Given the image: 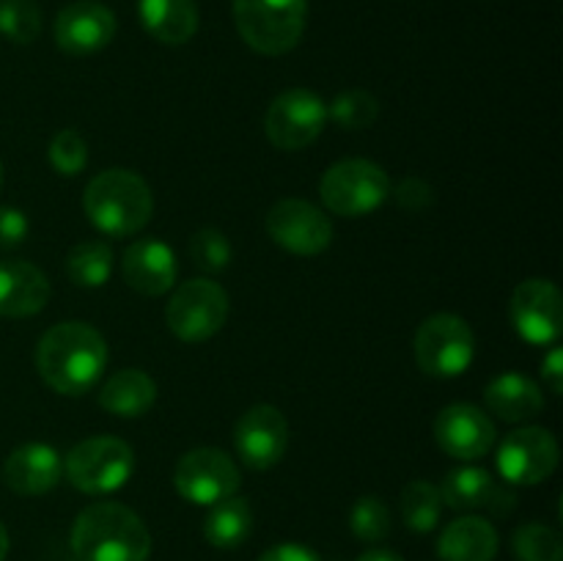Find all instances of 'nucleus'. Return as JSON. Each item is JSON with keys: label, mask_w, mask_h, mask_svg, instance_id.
Segmentation results:
<instances>
[{"label": "nucleus", "mask_w": 563, "mask_h": 561, "mask_svg": "<svg viewBox=\"0 0 563 561\" xmlns=\"http://www.w3.org/2000/svg\"><path fill=\"white\" fill-rule=\"evenodd\" d=\"M108 366V341L88 322H60L42 336L36 369L44 383L64 396L97 388Z\"/></svg>", "instance_id": "nucleus-1"}, {"label": "nucleus", "mask_w": 563, "mask_h": 561, "mask_svg": "<svg viewBox=\"0 0 563 561\" xmlns=\"http://www.w3.org/2000/svg\"><path fill=\"white\" fill-rule=\"evenodd\" d=\"M69 542L80 561H146L152 553L146 522L113 501L86 506L71 526Z\"/></svg>", "instance_id": "nucleus-2"}, {"label": "nucleus", "mask_w": 563, "mask_h": 561, "mask_svg": "<svg viewBox=\"0 0 563 561\" xmlns=\"http://www.w3.org/2000/svg\"><path fill=\"white\" fill-rule=\"evenodd\" d=\"M82 209L93 229L121 240L137 234L152 220L154 198L146 179H141L135 170L108 168L88 182Z\"/></svg>", "instance_id": "nucleus-3"}, {"label": "nucleus", "mask_w": 563, "mask_h": 561, "mask_svg": "<svg viewBox=\"0 0 563 561\" xmlns=\"http://www.w3.org/2000/svg\"><path fill=\"white\" fill-rule=\"evenodd\" d=\"M308 0H234V22L251 50L284 55L300 44Z\"/></svg>", "instance_id": "nucleus-4"}, {"label": "nucleus", "mask_w": 563, "mask_h": 561, "mask_svg": "<svg viewBox=\"0 0 563 561\" xmlns=\"http://www.w3.org/2000/svg\"><path fill=\"white\" fill-rule=\"evenodd\" d=\"M319 196L324 207L341 218H363L388 201L390 179L383 165L372 160L352 157L330 165L319 179Z\"/></svg>", "instance_id": "nucleus-5"}, {"label": "nucleus", "mask_w": 563, "mask_h": 561, "mask_svg": "<svg viewBox=\"0 0 563 561\" xmlns=\"http://www.w3.org/2000/svg\"><path fill=\"white\" fill-rule=\"evenodd\" d=\"M135 471V451L110 435L86 438L66 454L64 473L86 495H108L124 487Z\"/></svg>", "instance_id": "nucleus-6"}, {"label": "nucleus", "mask_w": 563, "mask_h": 561, "mask_svg": "<svg viewBox=\"0 0 563 561\" xmlns=\"http://www.w3.org/2000/svg\"><path fill=\"white\" fill-rule=\"evenodd\" d=\"M229 295L209 278L185 280L165 306V322L176 339L201 344L223 330L229 319Z\"/></svg>", "instance_id": "nucleus-7"}, {"label": "nucleus", "mask_w": 563, "mask_h": 561, "mask_svg": "<svg viewBox=\"0 0 563 561\" xmlns=\"http://www.w3.org/2000/svg\"><path fill=\"white\" fill-rule=\"evenodd\" d=\"M476 358V336L456 314H432L416 333V361L432 377H460Z\"/></svg>", "instance_id": "nucleus-8"}, {"label": "nucleus", "mask_w": 563, "mask_h": 561, "mask_svg": "<svg viewBox=\"0 0 563 561\" xmlns=\"http://www.w3.org/2000/svg\"><path fill=\"white\" fill-rule=\"evenodd\" d=\"M328 124V105L308 88H289L273 99L264 119L269 143L284 152H300L322 135Z\"/></svg>", "instance_id": "nucleus-9"}, {"label": "nucleus", "mask_w": 563, "mask_h": 561, "mask_svg": "<svg viewBox=\"0 0 563 561\" xmlns=\"http://www.w3.org/2000/svg\"><path fill=\"white\" fill-rule=\"evenodd\" d=\"M174 484L185 501L198 506H212L218 501L231 498L240 490V468L223 449L201 446L176 462Z\"/></svg>", "instance_id": "nucleus-10"}, {"label": "nucleus", "mask_w": 563, "mask_h": 561, "mask_svg": "<svg viewBox=\"0 0 563 561\" xmlns=\"http://www.w3.org/2000/svg\"><path fill=\"white\" fill-rule=\"evenodd\" d=\"M559 468V440L544 427H520L498 446V473L504 482L531 487L548 482Z\"/></svg>", "instance_id": "nucleus-11"}, {"label": "nucleus", "mask_w": 563, "mask_h": 561, "mask_svg": "<svg viewBox=\"0 0 563 561\" xmlns=\"http://www.w3.org/2000/svg\"><path fill=\"white\" fill-rule=\"evenodd\" d=\"M267 234L295 256H319L333 242V223L311 201L284 198L267 212Z\"/></svg>", "instance_id": "nucleus-12"}, {"label": "nucleus", "mask_w": 563, "mask_h": 561, "mask_svg": "<svg viewBox=\"0 0 563 561\" xmlns=\"http://www.w3.org/2000/svg\"><path fill=\"white\" fill-rule=\"evenodd\" d=\"M517 336L533 346L555 344L563 330V300L553 280L528 278L515 289L509 302Z\"/></svg>", "instance_id": "nucleus-13"}, {"label": "nucleus", "mask_w": 563, "mask_h": 561, "mask_svg": "<svg viewBox=\"0 0 563 561\" xmlns=\"http://www.w3.org/2000/svg\"><path fill=\"white\" fill-rule=\"evenodd\" d=\"M289 446V424L273 405H253L236 418L234 449L240 460L253 471L278 465Z\"/></svg>", "instance_id": "nucleus-14"}, {"label": "nucleus", "mask_w": 563, "mask_h": 561, "mask_svg": "<svg viewBox=\"0 0 563 561\" xmlns=\"http://www.w3.org/2000/svg\"><path fill=\"white\" fill-rule=\"evenodd\" d=\"M434 440L449 457L471 462L482 460L495 449L498 432H495L493 418L478 410L476 405L454 402V405L443 407L434 418Z\"/></svg>", "instance_id": "nucleus-15"}, {"label": "nucleus", "mask_w": 563, "mask_h": 561, "mask_svg": "<svg viewBox=\"0 0 563 561\" xmlns=\"http://www.w3.org/2000/svg\"><path fill=\"white\" fill-rule=\"evenodd\" d=\"M115 36V14L97 0H77L55 16V44L66 55H93Z\"/></svg>", "instance_id": "nucleus-16"}, {"label": "nucleus", "mask_w": 563, "mask_h": 561, "mask_svg": "<svg viewBox=\"0 0 563 561\" xmlns=\"http://www.w3.org/2000/svg\"><path fill=\"white\" fill-rule=\"evenodd\" d=\"M124 278L135 292L148 297H159L174 289L176 275H179V262L168 242L143 237L135 240L124 253Z\"/></svg>", "instance_id": "nucleus-17"}, {"label": "nucleus", "mask_w": 563, "mask_h": 561, "mask_svg": "<svg viewBox=\"0 0 563 561\" xmlns=\"http://www.w3.org/2000/svg\"><path fill=\"white\" fill-rule=\"evenodd\" d=\"M64 476V460L47 443H25L9 454L3 465L5 487L16 495L49 493Z\"/></svg>", "instance_id": "nucleus-18"}, {"label": "nucleus", "mask_w": 563, "mask_h": 561, "mask_svg": "<svg viewBox=\"0 0 563 561\" xmlns=\"http://www.w3.org/2000/svg\"><path fill=\"white\" fill-rule=\"evenodd\" d=\"M49 300V280L36 264L5 258L0 262V317H33Z\"/></svg>", "instance_id": "nucleus-19"}, {"label": "nucleus", "mask_w": 563, "mask_h": 561, "mask_svg": "<svg viewBox=\"0 0 563 561\" xmlns=\"http://www.w3.org/2000/svg\"><path fill=\"white\" fill-rule=\"evenodd\" d=\"M484 402H487L489 413H495L500 421L509 424L533 421L544 410L542 388L531 377L517 372H506L489 380L487 391H484Z\"/></svg>", "instance_id": "nucleus-20"}, {"label": "nucleus", "mask_w": 563, "mask_h": 561, "mask_svg": "<svg viewBox=\"0 0 563 561\" xmlns=\"http://www.w3.org/2000/svg\"><path fill=\"white\" fill-rule=\"evenodd\" d=\"M443 504H449L451 509L471 512V509H495L500 512V504H511V493L504 490L500 484H495V479L489 476V471L476 465L456 468L445 476L443 487Z\"/></svg>", "instance_id": "nucleus-21"}, {"label": "nucleus", "mask_w": 563, "mask_h": 561, "mask_svg": "<svg viewBox=\"0 0 563 561\" xmlns=\"http://www.w3.org/2000/svg\"><path fill=\"white\" fill-rule=\"evenodd\" d=\"M438 553L443 561H493L498 553V531L487 517L465 515L445 526Z\"/></svg>", "instance_id": "nucleus-22"}, {"label": "nucleus", "mask_w": 563, "mask_h": 561, "mask_svg": "<svg viewBox=\"0 0 563 561\" xmlns=\"http://www.w3.org/2000/svg\"><path fill=\"white\" fill-rule=\"evenodd\" d=\"M141 25L163 44H185L198 31L196 0H137Z\"/></svg>", "instance_id": "nucleus-23"}, {"label": "nucleus", "mask_w": 563, "mask_h": 561, "mask_svg": "<svg viewBox=\"0 0 563 561\" xmlns=\"http://www.w3.org/2000/svg\"><path fill=\"white\" fill-rule=\"evenodd\" d=\"M157 399V383L141 369H121L104 380L99 391V405L119 418H137Z\"/></svg>", "instance_id": "nucleus-24"}, {"label": "nucleus", "mask_w": 563, "mask_h": 561, "mask_svg": "<svg viewBox=\"0 0 563 561\" xmlns=\"http://www.w3.org/2000/svg\"><path fill=\"white\" fill-rule=\"evenodd\" d=\"M253 528V509L245 498L231 495L209 506L207 520H203V537L209 544L220 550L240 548Z\"/></svg>", "instance_id": "nucleus-25"}, {"label": "nucleus", "mask_w": 563, "mask_h": 561, "mask_svg": "<svg viewBox=\"0 0 563 561\" xmlns=\"http://www.w3.org/2000/svg\"><path fill=\"white\" fill-rule=\"evenodd\" d=\"M66 273H69L71 284L99 289L108 284L110 273H113V251L102 240L80 242L66 256Z\"/></svg>", "instance_id": "nucleus-26"}, {"label": "nucleus", "mask_w": 563, "mask_h": 561, "mask_svg": "<svg viewBox=\"0 0 563 561\" xmlns=\"http://www.w3.org/2000/svg\"><path fill=\"white\" fill-rule=\"evenodd\" d=\"M440 512H443V495L432 482L418 479L401 490V517L410 531L429 534L440 522Z\"/></svg>", "instance_id": "nucleus-27"}, {"label": "nucleus", "mask_w": 563, "mask_h": 561, "mask_svg": "<svg viewBox=\"0 0 563 561\" xmlns=\"http://www.w3.org/2000/svg\"><path fill=\"white\" fill-rule=\"evenodd\" d=\"M515 556L520 561H563V542L559 531L542 522H526L515 531Z\"/></svg>", "instance_id": "nucleus-28"}, {"label": "nucleus", "mask_w": 563, "mask_h": 561, "mask_svg": "<svg viewBox=\"0 0 563 561\" xmlns=\"http://www.w3.org/2000/svg\"><path fill=\"white\" fill-rule=\"evenodd\" d=\"M42 33V11L33 0H0V36L31 44Z\"/></svg>", "instance_id": "nucleus-29"}, {"label": "nucleus", "mask_w": 563, "mask_h": 561, "mask_svg": "<svg viewBox=\"0 0 563 561\" xmlns=\"http://www.w3.org/2000/svg\"><path fill=\"white\" fill-rule=\"evenodd\" d=\"M379 116V102L374 94L361 91H344L333 99V105L328 108V119H333L335 124L344 127V130H366L377 121Z\"/></svg>", "instance_id": "nucleus-30"}, {"label": "nucleus", "mask_w": 563, "mask_h": 561, "mask_svg": "<svg viewBox=\"0 0 563 561\" xmlns=\"http://www.w3.org/2000/svg\"><path fill=\"white\" fill-rule=\"evenodd\" d=\"M350 528L363 542H383L390 534V509L377 495H363L350 512Z\"/></svg>", "instance_id": "nucleus-31"}, {"label": "nucleus", "mask_w": 563, "mask_h": 561, "mask_svg": "<svg viewBox=\"0 0 563 561\" xmlns=\"http://www.w3.org/2000/svg\"><path fill=\"white\" fill-rule=\"evenodd\" d=\"M190 258L203 273H223L231 264V242L220 229H198L190 237Z\"/></svg>", "instance_id": "nucleus-32"}, {"label": "nucleus", "mask_w": 563, "mask_h": 561, "mask_svg": "<svg viewBox=\"0 0 563 561\" xmlns=\"http://www.w3.org/2000/svg\"><path fill=\"white\" fill-rule=\"evenodd\" d=\"M49 165H53L58 174L75 176L86 168L88 163V146L86 138L77 130H60L55 132L53 141H49Z\"/></svg>", "instance_id": "nucleus-33"}, {"label": "nucleus", "mask_w": 563, "mask_h": 561, "mask_svg": "<svg viewBox=\"0 0 563 561\" xmlns=\"http://www.w3.org/2000/svg\"><path fill=\"white\" fill-rule=\"evenodd\" d=\"M31 223H27L25 212L14 207H0V251H9L25 242Z\"/></svg>", "instance_id": "nucleus-34"}, {"label": "nucleus", "mask_w": 563, "mask_h": 561, "mask_svg": "<svg viewBox=\"0 0 563 561\" xmlns=\"http://www.w3.org/2000/svg\"><path fill=\"white\" fill-rule=\"evenodd\" d=\"M396 204L407 212H423L427 207L434 204V190L423 179H405L399 187H396Z\"/></svg>", "instance_id": "nucleus-35"}, {"label": "nucleus", "mask_w": 563, "mask_h": 561, "mask_svg": "<svg viewBox=\"0 0 563 561\" xmlns=\"http://www.w3.org/2000/svg\"><path fill=\"white\" fill-rule=\"evenodd\" d=\"M258 561H322V559H319L311 548H306V544L284 542L269 548Z\"/></svg>", "instance_id": "nucleus-36"}, {"label": "nucleus", "mask_w": 563, "mask_h": 561, "mask_svg": "<svg viewBox=\"0 0 563 561\" xmlns=\"http://www.w3.org/2000/svg\"><path fill=\"white\" fill-rule=\"evenodd\" d=\"M542 380L553 394H561L563 391V350L561 346H553L548 352V358L542 361Z\"/></svg>", "instance_id": "nucleus-37"}, {"label": "nucleus", "mask_w": 563, "mask_h": 561, "mask_svg": "<svg viewBox=\"0 0 563 561\" xmlns=\"http://www.w3.org/2000/svg\"><path fill=\"white\" fill-rule=\"evenodd\" d=\"M357 561H401L396 553H388V550H368Z\"/></svg>", "instance_id": "nucleus-38"}, {"label": "nucleus", "mask_w": 563, "mask_h": 561, "mask_svg": "<svg viewBox=\"0 0 563 561\" xmlns=\"http://www.w3.org/2000/svg\"><path fill=\"white\" fill-rule=\"evenodd\" d=\"M5 556H9V531H5V526L0 522V561H5Z\"/></svg>", "instance_id": "nucleus-39"}, {"label": "nucleus", "mask_w": 563, "mask_h": 561, "mask_svg": "<svg viewBox=\"0 0 563 561\" xmlns=\"http://www.w3.org/2000/svg\"><path fill=\"white\" fill-rule=\"evenodd\" d=\"M0 185H3V168H0Z\"/></svg>", "instance_id": "nucleus-40"}]
</instances>
